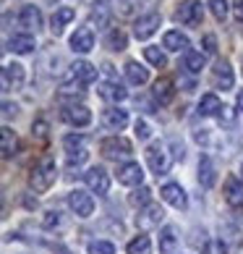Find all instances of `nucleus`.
Wrapping results in <instances>:
<instances>
[{"label":"nucleus","instance_id":"1","mask_svg":"<svg viewBox=\"0 0 243 254\" xmlns=\"http://www.w3.org/2000/svg\"><path fill=\"white\" fill-rule=\"evenodd\" d=\"M55 178H58V168H55V160L45 157V160H40V163L32 168L29 184H32V189H34V191L45 194V191H48L50 186L55 184Z\"/></svg>","mask_w":243,"mask_h":254},{"label":"nucleus","instance_id":"2","mask_svg":"<svg viewBox=\"0 0 243 254\" xmlns=\"http://www.w3.org/2000/svg\"><path fill=\"white\" fill-rule=\"evenodd\" d=\"M146 163H149V168H152V173H157V176H165L167 171H170V165H173V155L167 152V147L165 144H152L146 149Z\"/></svg>","mask_w":243,"mask_h":254},{"label":"nucleus","instance_id":"3","mask_svg":"<svg viewBox=\"0 0 243 254\" xmlns=\"http://www.w3.org/2000/svg\"><path fill=\"white\" fill-rule=\"evenodd\" d=\"M99 152L107 160H120V157H131L134 155V147H131L128 139L123 136H107L99 142Z\"/></svg>","mask_w":243,"mask_h":254},{"label":"nucleus","instance_id":"4","mask_svg":"<svg viewBox=\"0 0 243 254\" xmlns=\"http://www.w3.org/2000/svg\"><path fill=\"white\" fill-rule=\"evenodd\" d=\"M175 18L186 26H199L201 18H204V5L199 0H183L181 8L175 11Z\"/></svg>","mask_w":243,"mask_h":254},{"label":"nucleus","instance_id":"5","mask_svg":"<svg viewBox=\"0 0 243 254\" xmlns=\"http://www.w3.org/2000/svg\"><path fill=\"white\" fill-rule=\"evenodd\" d=\"M68 207L79 215V218H92V215H95V199H92V194L84 191V189H73L68 194Z\"/></svg>","mask_w":243,"mask_h":254},{"label":"nucleus","instance_id":"6","mask_svg":"<svg viewBox=\"0 0 243 254\" xmlns=\"http://www.w3.org/2000/svg\"><path fill=\"white\" fill-rule=\"evenodd\" d=\"M84 181H87V189L92 194H99L102 196V194L110 191V176H107L105 168H99V165L89 168V171L84 173Z\"/></svg>","mask_w":243,"mask_h":254},{"label":"nucleus","instance_id":"7","mask_svg":"<svg viewBox=\"0 0 243 254\" xmlns=\"http://www.w3.org/2000/svg\"><path fill=\"white\" fill-rule=\"evenodd\" d=\"M87 139H84L81 134H71V136H65L63 139V147H65V152H68V163L71 165H81L84 160H87Z\"/></svg>","mask_w":243,"mask_h":254},{"label":"nucleus","instance_id":"8","mask_svg":"<svg viewBox=\"0 0 243 254\" xmlns=\"http://www.w3.org/2000/svg\"><path fill=\"white\" fill-rule=\"evenodd\" d=\"M142 181H144V171H142V165H139V163L128 160V163L118 165V184H123V186H142Z\"/></svg>","mask_w":243,"mask_h":254},{"label":"nucleus","instance_id":"9","mask_svg":"<svg viewBox=\"0 0 243 254\" xmlns=\"http://www.w3.org/2000/svg\"><path fill=\"white\" fill-rule=\"evenodd\" d=\"M160 13H144V16H139L136 18V24H134V34H136V40H149L157 29H160Z\"/></svg>","mask_w":243,"mask_h":254},{"label":"nucleus","instance_id":"10","mask_svg":"<svg viewBox=\"0 0 243 254\" xmlns=\"http://www.w3.org/2000/svg\"><path fill=\"white\" fill-rule=\"evenodd\" d=\"M24 79H26V73H24V65H21V63H8V65H3V89H5V92L21 89V87H24Z\"/></svg>","mask_w":243,"mask_h":254},{"label":"nucleus","instance_id":"11","mask_svg":"<svg viewBox=\"0 0 243 254\" xmlns=\"http://www.w3.org/2000/svg\"><path fill=\"white\" fill-rule=\"evenodd\" d=\"M63 121L71 126H76V128H84V126L92 124V110L87 105H68L63 110Z\"/></svg>","mask_w":243,"mask_h":254},{"label":"nucleus","instance_id":"12","mask_svg":"<svg viewBox=\"0 0 243 254\" xmlns=\"http://www.w3.org/2000/svg\"><path fill=\"white\" fill-rule=\"evenodd\" d=\"M212 81L217 89H233V81H236V76H233V68L228 61H217V65L212 68Z\"/></svg>","mask_w":243,"mask_h":254},{"label":"nucleus","instance_id":"13","mask_svg":"<svg viewBox=\"0 0 243 254\" xmlns=\"http://www.w3.org/2000/svg\"><path fill=\"white\" fill-rule=\"evenodd\" d=\"M92 48H95V32L89 26H79L71 34V50L73 53H89Z\"/></svg>","mask_w":243,"mask_h":254},{"label":"nucleus","instance_id":"14","mask_svg":"<svg viewBox=\"0 0 243 254\" xmlns=\"http://www.w3.org/2000/svg\"><path fill=\"white\" fill-rule=\"evenodd\" d=\"M160 196H162L167 204L178 207V210H183V207L189 204V199H186V191H183L181 184H165L162 189H160Z\"/></svg>","mask_w":243,"mask_h":254},{"label":"nucleus","instance_id":"15","mask_svg":"<svg viewBox=\"0 0 243 254\" xmlns=\"http://www.w3.org/2000/svg\"><path fill=\"white\" fill-rule=\"evenodd\" d=\"M102 126L110 128V131H120L128 126V113L120 110V108H107L102 113Z\"/></svg>","mask_w":243,"mask_h":254},{"label":"nucleus","instance_id":"16","mask_svg":"<svg viewBox=\"0 0 243 254\" xmlns=\"http://www.w3.org/2000/svg\"><path fill=\"white\" fill-rule=\"evenodd\" d=\"M165 218V212H162V207L160 204H154V202H149L142 212H139V218L136 223L142 225V228H152V225H160Z\"/></svg>","mask_w":243,"mask_h":254},{"label":"nucleus","instance_id":"17","mask_svg":"<svg viewBox=\"0 0 243 254\" xmlns=\"http://www.w3.org/2000/svg\"><path fill=\"white\" fill-rule=\"evenodd\" d=\"M71 79L73 81H81L84 87H87V84L97 81V68L92 63H87V61H76V63L71 65Z\"/></svg>","mask_w":243,"mask_h":254},{"label":"nucleus","instance_id":"18","mask_svg":"<svg viewBox=\"0 0 243 254\" xmlns=\"http://www.w3.org/2000/svg\"><path fill=\"white\" fill-rule=\"evenodd\" d=\"M178 249H181L178 231L173 225H165L160 231V254H178Z\"/></svg>","mask_w":243,"mask_h":254},{"label":"nucleus","instance_id":"19","mask_svg":"<svg viewBox=\"0 0 243 254\" xmlns=\"http://www.w3.org/2000/svg\"><path fill=\"white\" fill-rule=\"evenodd\" d=\"M199 184L204 189H212L217 184V168H214L209 155H201V160H199Z\"/></svg>","mask_w":243,"mask_h":254},{"label":"nucleus","instance_id":"20","mask_svg":"<svg viewBox=\"0 0 243 254\" xmlns=\"http://www.w3.org/2000/svg\"><path fill=\"white\" fill-rule=\"evenodd\" d=\"M162 45H165V50H173V53H189V48H191L189 37L181 34L178 29L165 32V37H162Z\"/></svg>","mask_w":243,"mask_h":254},{"label":"nucleus","instance_id":"21","mask_svg":"<svg viewBox=\"0 0 243 254\" xmlns=\"http://www.w3.org/2000/svg\"><path fill=\"white\" fill-rule=\"evenodd\" d=\"M97 95L102 100H107V102H123L128 97V92L120 87L118 81H102L99 87H97Z\"/></svg>","mask_w":243,"mask_h":254},{"label":"nucleus","instance_id":"22","mask_svg":"<svg viewBox=\"0 0 243 254\" xmlns=\"http://www.w3.org/2000/svg\"><path fill=\"white\" fill-rule=\"evenodd\" d=\"M225 202L230 207H243V184L236 176H230L225 181Z\"/></svg>","mask_w":243,"mask_h":254},{"label":"nucleus","instance_id":"23","mask_svg":"<svg viewBox=\"0 0 243 254\" xmlns=\"http://www.w3.org/2000/svg\"><path fill=\"white\" fill-rule=\"evenodd\" d=\"M92 26H97V29H105V26L110 24V5L105 3V0H97V3H92Z\"/></svg>","mask_w":243,"mask_h":254},{"label":"nucleus","instance_id":"24","mask_svg":"<svg viewBox=\"0 0 243 254\" xmlns=\"http://www.w3.org/2000/svg\"><path fill=\"white\" fill-rule=\"evenodd\" d=\"M18 21H21V26H26V29H40L42 26V13L37 5H24L21 13H18Z\"/></svg>","mask_w":243,"mask_h":254},{"label":"nucleus","instance_id":"25","mask_svg":"<svg viewBox=\"0 0 243 254\" xmlns=\"http://www.w3.org/2000/svg\"><path fill=\"white\" fill-rule=\"evenodd\" d=\"M123 71H126V79H128L131 84H136V87H142V84L149 81V71L144 68L142 63H136V61H128Z\"/></svg>","mask_w":243,"mask_h":254},{"label":"nucleus","instance_id":"26","mask_svg":"<svg viewBox=\"0 0 243 254\" xmlns=\"http://www.w3.org/2000/svg\"><path fill=\"white\" fill-rule=\"evenodd\" d=\"M34 48H37V45H34V37L32 34H13L11 40H8V50H13L18 55L32 53Z\"/></svg>","mask_w":243,"mask_h":254},{"label":"nucleus","instance_id":"27","mask_svg":"<svg viewBox=\"0 0 243 254\" xmlns=\"http://www.w3.org/2000/svg\"><path fill=\"white\" fill-rule=\"evenodd\" d=\"M173 97H175L173 81L170 79H157L154 81V100L160 102V105H167V102H173Z\"/></svg>","mask_w":243,"mask_h":254},{"label":"nucleus","instance_id":"28","mask_svg":"<svg viewBox=\"0 0 243 254\" xmlns=\"http://www.w3.org/2000/svg\"><path fill=\"white\" fill-rule=\"evenodd\" d=\"M196 110H199V116H217V113H220V110H225V108H222L220 97L209 92V95H201L199 108H196Z\"/></svg>","mask_w":243,"mask_h":254},{"label":"nucleus","instance_id":"29","mask_svg":"<svg viewBox=\"0 0 243 254\" xmlns=\"http://www.w3.org/2000/svg\"><path fill=\"white\" fill-rule=\"evenodd\" d=\"M73 16H76V11H73V8H68V5L58 8V11L52 13V21H50L52 26H50V29H52L55 34H60V32H63V26L73 21Z\"/></svg>","mask_w":243,"mask_h":254},{"label":"nucleus","instance_id":"30","mask_svg":"<svg viewBox=\"0 0 243 254\" xmlns=\"http://www.w3.org/2000/svg\"><path fill=\"white\" fill-rule=\"evenodd\" d=\"M0 139H3V144H0V149H3V160H11L16 155V134H13V128L3 126L0 128Z\"/></svg>","mask_w":243,"mask_h":254},{"label":"nucleus","instance_id":"31","mask_svg":"<svg viewBox=\"0 0 243 254\" xmlns=\"http://www.w3.org/2000/svg\"><path fill=\"white\" fill-rule=\"evenodd\" d=\"M128 254H152V241H149V236H136L134 241H128V247H126Z\"/></svg>","mask_w":243,"mask_h":254},{"label":"nucleus","instance_id":"32","mask_svg":"<svg viewBox=\"0 0 243 254\" xmlns=\"http://www.w3.org/2000/svg\"><path fill=\"white\" fill-rule=\"evenodd\" d=\"M126 34L123 32H120V29H113V32H107V37H105V45H107V48L110 50H126Z\"/></svg>","mask_w":243,"mask_h":254},{"label":"nucleus","instance_id":"33","mask_svg":"<svg viewBox=\"0 0 243 254\" xmlns=\"http://www.w3.org/2000/svg\"><path fill=\"white\" fill-rule=\"evenodd\" d=\"M201 68H204V53H194V50L186 53V71L199 73Z\"/></svg>","mask_w":243,"mask_h":254},{"label":"nucleus","instance_id":"34","mask_svg":"<svg viewBox=\"0 0 243 254\" xmlns=\"http://www.w3.org/2000/svg\"><path fill=\"white\" fill-rule=\"evenodd\" d=\"M144 58L152 65H157V68H165L167 65V58H165V53L160 48H144Z\"/></svg>","mask_w":243,"mask_h":254},{"label":"nucleus","instance_id":"35","mask_svg":"<svg viewBox=\"0 0 243 254\" xmlns=\"http://www.w3.org/2000/svg\"><path fill=\"white\" fill-rule=\"evenodd\" d=\"M87 252H89V254H115V244L97 239V241H92L89 247H87Z\"/></svg>","mask_w":243,"mask_h":254},{"label":"nucleus","instance_id":"36","mask_svg":"<svg viewBox=\"0 0 243 254\" xmlns=\"http://www.w3.org/2000/svg\"><path fill=\"white\" fill-rule=\"evenodd\" d=\"M209 11L217 21H225L228 16V0H209Z\"/></svg>","mask_w":243,"mask_h":254},{"label":"nucleus","instance_id":"37","mask_svg":"<svg viewBox=\"0 0 243 254\" xmlns=\"http://www.w3.org/2000/svg\"><path fill=\"white\" fill-rule=\"evenodd\" d=\"M113 8L120 16H134L136 11V0H113Z\"/></svg>","mask_w":243,"mask_h":254},{"label":"nucleus","instance_id":"38","mask_svg":"<svg viewBox=\"0 0 243 254\" xmlns=\"http://www.w3.org/2000/svg\"><path fill=\"white\" fill-rule=\"evenodd\" d=\"M68 95L81 97V95H84V84H81V81H76V84H63V87H60V97H68Z\"/></svg>","mask_w":243,"mask_h":254},{"label":"nucleus","instance_id":"39","mask_svg":"<svg viewBox=\"0 0 243 254\" xmlns=\"http://www.w3.org/2000/svg\"><path fill=\"white\" fill-rule=\"evenodd\" d=\"M42 225H45V228H58V225H60V212H55V210L45 212V218H42Z\"/></svg>","mask_w":243,"mask_h":254},{"label":"nucleus","instance_id":"40","mask_svg":"<svg viewBox=\"0 0 243 254\" xmlns=\"http://www.w3.org/2000/svg\"><path fill=\"white\" fill-rule=\"evenodd\" d=\"M201 254H225V244H222L220 239L217 241H209V244H204Z\"/></svg>","mask_w":243,"mask_h":254},{"label":"nucleus","instance_id":"41","mask_svg":"<svg viewBox=\"0 0 243 254\" xmlns=\"http://www.w3.org/2000/svg\"><path fill=\"white\" fill-rule=\"evenodd\" d=\"M204 55H214L217 53V37L214 34H204Z\"/></svg>","mask_w":243,"mask_h":254},{"label":"nucleus","instance_id":"42","mask_svg":"<svg viewBox=\"0 0 243 254\" xmlns=\"http://www.w3.org/2000/svg\"><path fill=\"white\" fill-rule=\"evenodd\" d=\"M136 136H139V142H146L152 136V128H149L146 121H136Z\"/></svg>","mask_w":243,"mask_h":254},{"label":"nucleus","instance_id":"43","mask_svg":"<svg viewBox=\"0 0 243 254\" xmlns=\"http://www.w3.org/2000/svg\"><path fill=\"white\" fill-rule=\"evenodd\" d=\"M131 204H149V189H144V186H142V189H139V191H134V196H131Z\"/></svg>","mask_w":243,"mask_h":254},{"label":"nucleus","instance_id":"44","mask_svg":"<svg viewBox=\"0 0 243 254\" xmlns=\"http://www.w3.org/2000/svg\"><path fill=\"white\" fill-rule=\"evenodd\" d=\"M233 11H236V18L243 24V0H236V5H233Z\"/></svg>","mask_w":243,"mask_h":254},{"label":"nucleus","instance_id":"45","mask_svg":"<svg viewBox=\"0 0 243 254\" xmlns=\"http://www.w3.org/2000/svg\"><path fill=\"white\" fill-rule=\"evenodd\" d=\"M3 116H5V118L16 116V105H11V102H3Z\"/></svg>","mask_w":243,"mask_h":254},{"label":"nucleus","instance_id":"46","mask_svg":"<svg viewBox=\"0 0 243 254\" xmlns=\"http://www.w3.org/2000/svg\"><path fill=\"white\" fill-rule=\"evenodd\" d=\"M236 105H238V113H243V92H238V100H236Z\"/></svg>","mask_w":243,"mask_h":254},{"label":"nucleus","instance_id":"47","mask_svg":"<svg viewBox=\"0 0 243 254\" xmlns=\"http://www.w3.org/2000/svg\"><path fill=\"white\" fill-rule=\"evenodd\" d=\"M241 173H243V165H241Z\"/></svg>","mask_w":243,"mask_h":254},{"label":"nucleus","instance_id":"48","mask_svg":"<svg viewBox=\"0 0 243 254\" xmlns=\"http://www.w3.org/2000/svg\"><path fill=\"white\" fill-rule=\"evenodd\" d=\"M241 68H243V63H241Z\"/></svg>","mask_w":243,"mask_h":254}]
</instances>
